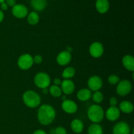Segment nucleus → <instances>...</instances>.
<instances>
[{"label":"nucleus","instance_id":"nucleus-1","mask_svg":"<svg viewBox=\"0 0 134 134\" xmlns=\"http://www.w3.org/2000/svg\"><path fill=\"white\" fill-rule=\"evenodd\" d=\"M56 118V111L53 107L48 104L42 105L37 111L38 121L42 125L51 124Z\"/></svg>","mask_w":134,"mask_h":134},{"label":"nucleus","instance_id":"nucleus-2","mask_svg":"<svg viewBox=\"0 0 134 134\" xmlns=\"http://www.w3.org/2000/svg\"><path fill=\"white\" fill-rule=\"evenodd\" d=\"M24 103L30 108H36L40 105L41 99L36 92L34 90H27L22 96Z\"/></svg>","mask_w":134,"mask_h":134},{"label":"nucleus","instance_id":"nucleus-3","mask_svg":"<svg viewBox=\"0 0 134 134\" xmlns=\"http://www.w3.org/2000/svg\"><path fill=\"white\" fill-rule=\"evenodd\" d=\"M87 115L90 121L94 123H99L103 120L105 116L103 109L99 105H92L88 108Z\"/></svg>","mask_w":134,"mask_h":134},{"label":"nucleus","instance_id":"nucleus-4","mask_svg":"<svg viewBox=\"0 0 134 134\" xmlns=\"http://www.w3.org/2000/svg\"><path fill=\"white\" fill-rule=\"evenodd\" d=\"M51 77L47 73L40 72L34 77V83L39 88H46L51 85Z\"/></svg>","mask_w":134,"mask_h":134},{"label":"nucleus","instance_id":"nucleus-5","mask_svg":"<svg viewBox=\"0 0 134 134\" xmlns=\"http://www.w3.org/2000/svg\"><path fill=\"white\" fill-rule=\"evenodd\" d=\"M18 66L22 70H27L32 67L34 64L33 57L29 54H24L18 59Z\"/></svg>","mask_w":134,"mask_h":134},{"label":"nucleus","instance_id":"nucleus-6","mask_svg":"<svg viewBox=\"0 0 134 134\" xmlns=\"http://www.w3.org/2000/svg\"><path fill=\"white\" fill-rule=\"evenodd\" d=\"M132 90V85L128 80H122L119 81L116 86V93L120 96H126L131 92Z\"/></svg>","mask_w":134,"mask_h":134},{"label":"nucleus","instance_id":"nucleus-7","mask_svg":"<svg viewBox=\"0 0 134 134\" xmlns=\"http://www.w3.org/2000/svg\"><path fill=\"white\" fill-rule=\"evenodd\" d=\"M88 86L91 91H99L103 86V81L99 76H92L88 81Z\"/></svg>","mask_w":134,"mask_h":134},{"label":"nucleus","instance_id":"nucleus-8","mask_svg":"<svg viewBox=\"0 0 134 134\" xmlns=\"http://www.w3.org/2000/svg\"><path fill=\"white\" fill-rule=\"evenodd\" d=\"M12 14L17 18H24L28 14V10L23 4H16L12 8Z\"/></svg>","mask_w":134,"mask_h":134},{"label":"nucleus","instance_id":"nucleus-9","mask_svg":"<svg viewBox=\"0 0 134 134\" xmlns=\"http://www.w3.org/2000/svg\"><path fill=\"white\" fill-rule=\"evenodd\" d=\"M104 52L103 45L99 42H94L92 43L89 48V52L92 57L95 58L101 57Z\"/></svg>","mask_w":134,"mask_h":134},{"label":"nucleus","instance_id":"nucleus-10","mask_svg":"<svg viewBox=\"0 0 134 134\" xmlns=\"http://www.w3.org/2000/svg\"><path fill=\"white\" fill-rule=\"evenodd\" d=\"M130 127L126 122H119L115 125L113 129V134H130Z\"/></svg>","mask_w":134,"mask_h":134},{"label":"nucleus","instance_id":"nucleus-11","mask_svg":"<svg viewBox=\"0 0 134 134\" xmlns=\"http://www.w3.org/2000/svg\"><path fill=\"white\" fill-rule=\"evenodd\" d=\"M62 108L63 111L68 114H73L77 112L78 106L77 103L70 99H65L63 101L62 104Z\"/></svg>","mask_w":134,"mask_h":134},{"label":"nucleus","instance_id":"nucleus-12","mask_svg":"<svg viewBox=\"0 0 134 134\" xmlns=\"http://www.w3.org/2000/svg\"><path fill=\"white\" fill-rule=\"evenodd\" d=\"M71 54L67 51L60 52L56 57V61L59 65L64 66L69 64L71 60Z\"/></svg>","mask_w":134,"mask_h":134},{"label":"nucleus","instance_id":"nucleus-13","mask_svg":"<svg viewBox=\"0 0 134 134\" xmlns=\"http://www.w3.org/2000/svg\"><path fill=\"white\" fill-rule=\"evenodd\" d=\"M75 84L70 79H64L62 81L61 84V89L62 93H64L65 95H70L73 94L75 91Z\"/></svg>","mask_w":134,"mask_h":134},{"label":"nucleus","instance_id":"nucleus-14","mask_svg":"<svg viewBox=\"0 0 134 134\" xmlns=\"http://www.w3.org/2000/svg\"><path fill=\"white\" fill-rule=\"evenodd\" d=\"M106 118L109 121L114 122L119 119L120 116V111L119 109L116 107H110L106 111L105 114Z\"/></svg>","mask_w":134,"mask_h":134},{"label":"nucleus","instance_id":"nucleus-15","mask_svg":"<svg viewBox=\"0 0 134 134\" xmlns=\"http://www.w3.org/2000/svg\"><path fill=\"white\" fill-rule=\"evenodd\" d=\"M122 63L126 69L133 72L134 71V58L132 55H125L122 59Z\"/></svg>","mask_w":134,"mask_h":134},{"label":"nucleus","instance_id":"nucleus-16","mask_svg":"<svg viewBox=\"0 0 134 134\" xmlns=\"http://www.w3.org/2000/svg\"><path fill=\"white\" fill-rule=\"evenodd\" d=\"M96 9L101 14H105L109 9V2L108 0H97L96 2Z\"/></svg>","mask_w":134,"mask_h":134},{"label":"nucleus","instance_id":"nucleus-17","mask_svg":"<svg viewBox=\"0 0 134 134\" xmlns=\"http://www.w3.org/2000/svg\"><path fill=\"white\" fill-rule=\"evenodd\" d=\"M91 90L88 88H82L77 92V96L79 100L81 102H86L89 100L92 97Z\"/></svg>","mask_w":134,"mask_h":134},{"label":"nucleus","instance_id":"nucleus-18","mask_svg":"<svg viewBox=\"0 0 134 134\" xmlns=\"http://www.w3.org/2000/svg\"><path fill=\"white\" fill-rule=\"evenodd\" d=\"M71 128L75 133H81L84 130V124L79 119H74L71 122Z\"/></svg>","mask_w":134,"mask_h":134},{"label":"nucleus","instance_id":"nucleus-19","mask_svg":"<svg viewBox=\"0 0 134 134\" xmlns=\"http://www.w3.org/2000/svg\"><path fill=\"white\" fill-rule=\"evenodd\" d=\"M47 0H31V6L36 11H42L46 8Z\"/></svg>","mask_w":134,"mask_h":134},{"label":"nucleus","instance_id":"nucleus-20","mask_svg":"<svg viewBox=\"0 0 134 134\" xmlns=\"http://www.w3.org/2000/svg\"><path fill=\"white\" fill-rule=\"evenodd\" d=\"M119 110L124 113H131L133 111V103L129 101H123L119 105Z\"/></svg>","mask_w":134,"mask_h":134},{"label":"nucleus","instance_id":"nucleus-21","mask_svg":"<svg viewBox=\"0 0 134 134\" xmlns=\"http://www.w3.org/2000/svg\"><path fill=\"white\" fill-rule=\"evenodd\" d=\"M27 21L29 24L31 26H35L37 24L39 21V15L37 12L33 11L27 14Z\"/></svg>","mask_w":134,"mask_h":134},{"label":"nucleus","instance_id":"nucleus-22","mask_svg":"<svg viewBox=\"0 0 134 134\" xmlns=\"http://www.w3.org/2000/svg\"><path fill=\"white\" fill-rule=\"evenodd\" d=\"M88 133V134H103V130L101 125L97 123H94L89 126Z\"/></svg>","mask_w":134,"mask_h":134},{"label":"nucleus","instance_id":"nucleus-23","mask_svg":"<svg viewBox=\"0 0 134 134\" xmlns=\"http://www.w3.org/2000/svg\"><path fill=\"white\" fill-rule=\"evenodd\" d=\"M75 75V69L73 67H68L62 72V77L64 79H69Z\"/></svg>","mask_w":134,"mask_h":134},{"label":"nucleus","instance_id":"nucleus-24","mask_svg":"<svg viewBox=\"0 0 134 134\" xmlns=\"http://www.w3.org/2000/svg\"><path fill=\"white\" fill-rule=\"evenodd\" d=\"M49 92L54 98H59L62 95V91L61 88L56 85H52L49 88Z\"/></svg>","mask_w":134,"mask_h":134},{"label":"nucleus","instance_id":"nucleus-25","mask_svg":"<svg viewBox=\"0 0 134 134\" xmlns=\"http://www.w3.org/2000/svg\"><path fill=\"white\" fill-rule=\"evenodd\" d=\"M93 101L96 103H102L103 100V95L101 92L96 91L93 94H92V97Z\"/></svg>","mask_w":134,"mask_h":134},{"label":"nucleus","instance_id":"nucleus-26","mask_svg":"<svg viewBox=\"0 0 134 134\" xmlns=\"http://www.w3.org/2000/svg\"><path fill=\"white\" fill-rule=\"evenodd\" d=\"M108 81L109 84L112 85H115L119 83V81H120V78L116 75H111L108 77Z\"/></svg>","mask_w":134,"mask_h":134},{"label":"nucleus","instance_id":"nucleus-27","mask_svg":"<svg viewBox=\"0 0 134 134\" xmlns=\"http://www.w3.org/2000/svg\"><path fill=\"white\" fill-rule=\"evenodd\" d=\"M55 130V134H68L67 133V131L64 127L59 126L57 127L56 129H54Z\"/></svg>","mask_w":134,"mask_h":134},{"label":"nucleus","instance_id":"nucleus-28","mask_svg":"<svg viewBox=\"0 0 134 134\" xmlns=\"http://www.w3.org/2000/svg\"><path fill=\"white\" fill-rule=\"evenodd\" d=\"M34 63L36 64H40L43 62V57L41 55H35L34 57H33Z\"/></svg>","mask_w":134,"mask_h":134},{"label":"nucleus","instance_id":"nucleus-29","mask_svg":"<svg viewBox=\"0 0 134 134\" xmlns=\"http://www.w3.org/2000/svg\"><path fill=\"white\" fill-rule=\"evenodd\" d=\"M117 99L115 97H112V98H110L109 103L111 107H116V105H117Z\"/></svg>","mask_w":134,"mask_h":134},{"label":"nucleus","instance_id":"nucleus-30","mask_svg":"<svg viewBox=\"0 0 134 134\" xmlns=\"http://www.w3.org/2000/svg\"><path fill=\"white\" fill-rule=\"evenodd\" d=\"M5 2L6 3L8 7H14L16 5V0H5Z\"/></svg>","mask_w":134,"mask_h":134},{"label":"nucleus","instance_id":"nucleus-31","mask_svg":"<svg viewBox=\"0 0 134 134\" xmlns=\"http://www.w3.org/2000/svg\"><path fill=\"white\" fill-rule=\"evenodd\" d=\"M1 9L2 11H5L8 9V5L5 2H3L1 3Z\"/></svg>","mask_w":134,"mask_h":134},{"label":"nucleus","instance_id":"nucleus-32","mask_svg":"<svg viewBox=\"0 0 134 134\" xmlns=\"http://www.w3.org/2000/svg\"><path fill=\"white\" fill-rule=\"evenodd\" d=\"M54 85H56V86H59V85H61L62 84L61 79L59 78L54 79Z\"/></svg>","mask_w":134,"mask_h":134},{"label":"nucleus","instance_id":"nucleus-33","mask_svg":"<svg viewBox=\"0 0 134 134\" xmlns=\"http://www.w3.org/2000/svg\"><path fill=\"white\" fill-rule=\"evenodd\" d=\"M33 134H47V133H46L44 130H35V132L33 133Z\"/></svg>","mask_w":134,"mask_h":134},{"label":"nucleus","instance_id":"nucleus-34","mask_svg":"<svg viewBox=\"0 0 134 134\" xmlns=\"http://www.w3.org/2000/svg\"><path fill=\"white\" fill-rule=\"evenodd\" d=\"M4 19V13L1 10H0V23Z\"/></svg>","mask_w":134,"mask_h":134},{"label":"nucleus","instance_id":"nucleus-35","mask_svg":"<svg viewBox=\"0 0 134 134\" xmlns=\"http://www.w3.org/2000/svg\"><path fill=\"white\" fill-rule=\"evenodd\" d=\"M48 92H49V90H48V89L47 88H46L42 89V92H43V94H47L48 93Z\"/></svg>","mask_w":134,"mask_h":134},{"label":"nucleus","instance_id":"nucleus-36","mask_svg":"<svg viewBox=\"0 0 134 134\" xmlns=\"http://www.w3.org/2000/svg\"><path fill=\"white\" fill-rule=\"evenodd\" d=\"M61 98H62V99L63 101L67 99V96H66V95H65V94H64V95H62Z\"/></svg>","mask_w":134,"mask_h":134},{"label":"nucleus","instance_id":"nucleus-37","mask_svg":"<svg viewBox=\"0 0 134 134\" xmlns=\"http://www.w3.org/2000/svg\"><path fill=\"white\" fill-rule=\"evenodd\" d=\"M66 51H68V52H70V53H71V52H72V51H73V49H72V48H71V47H68V48H67Z\"/></svg>","mask_w":134,"mask_h":134},{"label":"nucleus","instance_id":"nucleus-38","mask_svg":"<svg viewBox=\"0 0 134 134\" xmlns=\"http://www.w3.org/2000/svg\"><path fill=\"white\" fill-rule=\"evenodd\" d=\"M50 134H55L54 129H52L51 131H50Z\"/></svg>","mask_w":134,"mask_h":134},{"label":"nucleus","instance_id":"nucleus-39","mask_svg":"<svg viewBox=\"0 0 134 134\" xmlns=\"http://www.w3.org/2000/svg\"><path fill=\"white\" fill-rule=\"evenodd\" d=\"M5 0H0V4H1V3H3V2H5Z\"/></svg>","mask_w":134,"mask_h":134}]
</instances>
